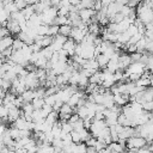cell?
Here are the masks:
<instances>
[{
    "instance_id": "1",
    "label": "cell",
    "mask_w": 153,
    "mask_h": 153,
    "mask_svg": "<svg viewBox=\"0 0 153 153\" xmlns=\"http://www.w3.org/2000/svg\"><path fill=\"white\" fill-rule=\"evenodd\" d=\"M145 145H147L146 139L142 137V136H137V135L130 136V137L127 140V142H126V146H127V148H128L130 152L137 151L139 148H141V147L145 146Z\"/></svg>"
},
{
    "instance_id": "2",
    "label": "cell",
    "mask_w": 153,
    "mask_h": 153,
    "mask_svg": "<svg viewBox=\"0 0 153 153\" xmlns=\"http://www.w3.org/2000/svg\"><path fill=\"white\" fill-rule=\"evenodd\" d=\"M42 18V22L47 25H50L54 23V19L57 16V7L55 6H50L49 8H47L45 11H43L42 13H38Z\"/></svg>"
},
{
    "instance_id": "3",
    "label": "cell",
    "mask_w": 153,
    "mask_h": 153,
    "mask_svg": "<svg viewBox=\"0 0 153 153\" xmlns=\"http://www.w3.org/2000/svg\"><path fill=\"white\" fill-rule=\"evenodd\" d=\"M145 69H147V67H146V65L143 62H141V61H134V62H131L126 68L124 72L128 73V75H130V74H140L141 75Z\"/></svg>"
},
{
    "instance_id": "4",
    "label": "cell",
    "mask_w": 153,
    "mask_h": 153,
    "mask_svg": "<svg viewBox=\"0 0 153 153\" xmlns=\"http://www.w3.org/2000/svg\"><path fill=\"white\" fill-rule=\"evenodd\" d=\"M78 13H79V17L81 18V20H84L88 25L91 23V18L93 16H96L97 11L94 8H81V10H79Z\"/></svg>"
},
{
    "instance_id": "5",
    "label": "cell",
    "mask_w": 153,
    "mask_h": 153,
    "mask_svg": "<svg viewBox=\"0 0 153 153\" xmlns=\"http://www.w3.org/2000/svg\"><path fill=\"white\" fill-rule=\"evenodd\" d=\"M131 63V57L128 54H121L118 57V69L126 71V68Z\"/></svg>"
},
{
    "instance_id": "6",
    "label": "cell",
    "mask_w": 153,
    "mask_h": 153,
    "mask_svg": "<svg viewBox=\"0 0 153 153\" xmlns=\"http://www.w3.org/2000/svg\"><path fill=\"white\" fill-rule=\"evenodd\" d=\"M6 27L10 30V32L11 33H13V35H18L22 30H20V26H19V23L17 22V20H14V19H12L11 17L8 18V20H7V24H6Z\"/></svg>"
},
{
    "instance_id": "7",
    "label": "cell",
    "mask_w": 153,
    "mask_h": 153,
    "mask_svg": "<svg viewBox=\"0 0 153 153\" xmlns=\"http://www.w3.org/2000/svg\"><path fill=\"white\" fill-rule=\"evenodd\" d=\"M75 45H76V42L72 38V37H69V38H67V41L63 43V48L68 51V54H69V56H73V55H75Z\"/></svg>"
},
{
    "instance_id": "8",
    "label": "cell",
    "mask_w": 153,
    "mask_h": 153,
    "mask_svg": "<svg viewBox=\"0 0 153 153\" xmlns=\"http://www.w3.org/2000/svg\"><path fill=\"white\" fill-rule=\"evenodd\" d=\"M13 41H14V38H13L11 35H7V36L0 38V53H1L4 49H6V48L12 47Z\"/></svg>"
},
{
    "instance_id": "9",
    "label": "cell",
    "mask_w": 153,
    "mask_h": 153,
    "mask_svg": "<svg viewBox=\"0 0 153 153\" xmlns=\"http://www.w3.org/2000/svg\"><path fill=\"white\" fill-rule=\"evenodd\" d=\"M141 99H142L141 103L147 102V100H153V86H148V87L143 88Z\"/></svg>"
},
{
    "instance_id": "10",
    "label": "cell",
    "mask_w": 153,
    "mask_h": 153,
    "mask_svg": "<svg viewBox=\"0 0 153 153\" xmlns=\"http://www.w3.org/2000/svg\"><path fill=\"white\" fill-rule=\"evenodd\" d=\"M96 59H97V61H98V63H99V67H102L103 69L106 67L108 62L110 61V56H108V55H106V54H104V53L99 54Z\"/></svg>"
},
{
    "instance_id": "11",
    "label": "cell",
    "mask_w": 153,
    "mask_h": 153,
    "mask_svg": "<svg viewBox=\"0 0 153 153\" xmlns=\"http://www.w3.org/2000/svg\"><path fill=\"white\" fill-rule=\"evenodd\" d=\"M12 124H13V127H17L18 129H27V128H26V126H27V121H26L23 116L18 117Z\"/></svg>"
},
{
    "instance_id": "12",
    "label": "cell",
    "mask_w": 153,
    "mask_h": 153,
    "mask_svg": "<svg viewBox=\"0 0 153 153\" xmlns=\"http://www.w3.org/2000/svg\"><path fill=\"white\" fill-rule=\"evenodd\" d=\"M146 44H147V38L143 36V37H141V38L135 43V45H136V48H137V51L143 53V51L146 50Z\"/></svg>"
},
{
    "instance_id": "13",
    "label": "cell",
    "mask_w": 153,
    "mask_h": 153,
    "mask_svg": "<svg viewBox=\"0 0 153 153\" xmlns=\"http://www.w3.org/2000/svg\"><path fill=\"white\" fill-rule=\"evenodd\" d=\"M22 97L25 102H32V99L35 98V94H33V90L31 88H26L23 93H22Z\"/></svg>"
},
{
    "instance_id": "14",
    "label": "cell",
    "mask_w": 153,
    "mask_h": 153,
    "mask_svg": "<svg viewBox=\"0 0 153 153\" xmlns=\"http://www.w3.org/2000/svg\"><path fill=\"white\" fill-rule=\"evenodd\" d=\"M48 123H50V124H54L56 121H59V112L57 111H55V110H53L45 118H44Z\"/></svg>"
},
{
    "instance_id": "15",
    "label": "cell",
    "mask_w": 153,
    "mask_h": 153,
    "mask_svg": "<svg viewBox=\"0 0 153 153\" xmlns=\"http://www.w3.org/2000/svg\"><path fill=\"white\" fill-rule=\"evenodd\" d=\"M71 31H72V25H68V24H65V25H60V29H59V33L63 35V36H67L69 37L71 35Z\"/></svg>"
},
{
    "instance_id": "16",
    "label": "cell",
    "mask_w": 153,
    "mask_h": 153,
    "mask_svg": "<svg viewBox=\"0 0 153 153\" xmlns=\"http://www.w3.org/2000/svg\"><path fill=\"white\" fill-rule=\"evenodd\" d=\"M22 12H23V14L25 16V18L29 19V18L35 13V7H33V5H27L25 8L22 10Z\"/></svg>"
},
{
    "instance_id": "17",
    "label": "cell",
    "mask_w": 153,
    "mask_h": 153,
    "mask_svg": "<svg viewBox=\"0 0 153 153\" xmlns=\"http://www.w3.org/2000/svg\"><path fill=\"white\" fill-rule=\"evenodd\" d=\"M87 27H88V32H91V33H93V35H98V33L100 32V27H99V24H98L97 22L90 23Z\"/></svg>"
},
{
    "instance_id": "18",
    "label": "cell",
    "mask_w": 153,
    "mask_h": 153,
    "mask_svg": "<svg viewBox=\"0 0 153 153\" xmlns=\"http://www.w3.org/2000/svg\"><path fill=\"white\" fill-rule=\"evenodd\" d=\"M105 68L109 69L110 72L115 73V72L118 69V61H117V60H111V59H110V61L108 62V65H106Z\"/></svg>"
},
{
    "instance_id": "19",
    "label": "cell",
    "mask_w": 153,
    "mask_h": 153,
    "mask_svg": "<svg viewBox=\"0 0 153 153\" xmlns=\"http://www.w3.org/2000/svg\"><path fill=\"white\" fill-rule=\"evenodd\" d=\"M135 84L137 85V86H141V87H148L149 86V78H146V76H140L136 81H135Z\"/></svg>"
},
{
    "instance_id": "20",
    "label": "cell",
    "mask_w": 153,
    "mask_h": 153,
    "mask_svg": "<svg viewBox=\"0 0 153 153\" xmlns=\"http://www.w3.org/2000/svg\"><path fill=\"white\" fill-rule=\"evenodd\" d=\"M59 29H60V25H56V24H50L49 27H48V36H56L59 33Z\"/></svg>"
},
{
    "instance_id": "21",
    "label": "cell",
    "mask_w": 153,
    "mask_h": 153,
    "mask_svg": "<svg viewBox=\"0 0 153 153\" xmlns=\"http://www.w3.org/2000/svg\"><path fill=\"white\" fill-rule=\"evenodd\" d=\"M24 45H25V42L22 41L19 37H17V38H14V41H13L12 48H13V50H19V49H22Z\"/></svg>"
},
{
    "instance_id": "22",
    "label": "cell",
    "mask_w": 153,
    "mask_h": 153,
    "mask_svg": "<svg viewBox=\"0 0 153 153\" xmlns=\"http://www.w3.org/2000/svg\"><path fill=\"white\" fill-rule=\"evenodd\" d=\"M31 103H32V105H33L35 109H42V106L45 104L44 98H33Z\"/></svg>"
},
{
    "instance_id": "23",
    "label": "cell",
    "mask_w": 153,
    "mask_h": 153,
    "mask_svg": "<svg viewBox=\"0 0 153 153\" xmlns=\"http://www.w3.org/2000/svg\"><path fill=\"white\" fill-rule=\"evenodd\" d=\"M60 112H63V114H73L74 112V108H72L68 103H63L60 108Z\"/></svg>"
},
{
    "instance_id": "24",
    "label": "cell",
    "mask_w": 153,
    "mask_h": 153,
    "mask_svg": "<svg viewBox=\"0 0 153 153\" xmlns=\"http://www.w3.org/2000/svg\"><path fill=\"white\" fill-rule=\"evenodd\" d=\"M4 8L11 14L12 12H16V11H18V7H17V5H16V2L14 1H12V2H10V4H6L5 6H4Z\"/></svg>"
},
{
    "instance_id": "25",
    "label": "cell",
    "mask_w": 153,
    "mask_h": 153,
    "mask_svg": "<svg viewBox=\"0 0 153 153\" xmlns=\"http://www.w3.org/2000/svg\"><path fill=\"white\" fill-rule=\"evenodd\" d=\"M10 134H11L12 139H14V140L20 139V129H18L17 127H12V128H10Z\"/></svg>"
},
{
    "instance_id": "26",
    "label": "cell",
    "mask_w": 153,
    "mask_h": 153,
    "mask_svg": "<svg viewBox=\"0 0 153 153\" xmlns=\"http://www.w3.org/2000/svg\"><path fill=\"white\" fill-rule=\"evenodd\" d=\"M22 110L24 111V112H27V114H31L33 110H35V108H33V105H32V103L31 102H26L23 106H22Z\"/></svg>"
},
{
    "instance_id": "27",
    "label": "cell",
    "mask_w": 153,
    "mask_h": 153,
    "mask_svg": "<svg viewBox=\"0 0 153 153\" xmlns=\"http://www.w3.org/2000/svg\"><path fill=\"white\" fill-rule=\"evenodd\" d=\"M142 108L145 111H148V112H152L153 111V100H147V102H143L141 103Z\"/></svg>"
},
{
    "instance_id": "28",
    "label": "cell",
    "mask_w": 153,
    "mask_h": 153,
    "mask_svg": "<svg viewBox=\"0 0 153 153\" xmlns=\"http://www.w3.org/2000/svg\"><path fill=\"white\" fill-rule=\"evenodd\" d=\"M126 31H127V32H128V35L131 37V36H134L135 33H137V32H139V29H137V26L133 23V24H130V25H129V27H128Z\"/></svg>"
},
{
    "instance_id": "29",
    "label": "cell",
    "mask_w": 153,
    "mask_h": 153,
    "mask_svg": "<svg viewBox=\"0 0 153 153\" xmlns=\"http://www.w3.org/2000/svg\"><path fill=\"white\" fill-rule=\"evenodd\" d=\"M56 100H57V99H56V96H55V94H49V96H45V97H44L45 104H49V105H51V106L55 104Z\"/></svg>"
},
{
    "instance_id": "30",
    "label": "cell",
    "mask_w": 153,
    "mask_h": 153,
    "mask_svg": "<svg viewBox=\"0 0 153 153\" xmlns=\"http://www.w3.org/2000/svg\"><path fill=\"white\" fill-rule=\"evenodd\" d=\"M71 135H72V140H73V142H75V143H79V142H82L81 141V136H80V134H79V131H76V130H72L71 131Z\"/></svg>"
},
{
    "instance_id": "31",
    "label": "cell",
    "mask_w": 153,
    "mask_h": 153,
    "mask_svg": "<svg viewBox=\"0 0 153 153\" xmlns=\"http://www.w3.org/2000/svg\"><path fill=\"white\" fill-rule=\"evenodd\" d=\"M72 126H73V129L76 130V131H79L80 129L85 128V127H84V120H82V118H79V120H78L76 122H74Z\"/></svg>"
},
{
    "instance_id": "32",
    "label": "cell",
    "mask_w": 153,
    "mask_h": 153,
    "mask_svg": "<svg viewBox=\"0 0 153 153\" xmlns=\"http://www.w3.org/2000/svg\"><path fill=\"white\" fill-rule=\"evenodd\" d=\"M61 128H62V131H63V133H71V131L73 130V126H72V123H69L68 121H67V122H62Z\"/></svg>"
},
{
    "instance_id": "33",
    "label": "cell",
    "mask_w": 153,
    "mask_h": 153,
    "mask_svg": "<svg viewBox=\"0 0 153 153\" xmlns=\"http://www.w3.org/2000/svg\"><path fill=\"white\" fill-rule=\"evenodd\" d=\"M12 54H13V48H12V47H8V48H6V49H4V50L1 51V55H2V57H5V59H10Z\"/></svg>"
},
{
    "instance_id": "34",
    "label": "cell",
    "mask_w": 153,
    "mask_h": 153,
    "mask_svg": "<svg viewBox=\"0 0 153 153\" xmlns=\"http://www.w3.org/2000/svg\"><path fill=\"white\" fill-rule=\"evenodd\" d=\"M141 56H142V53H140V51H135V53H131V54H130V57H131V62H134V61H140V60H141Z\"/></svg>"
},
{
    "instance_id": "35",
    "label": "cell",
    "mask_w": 153,
    "mask_h": 153,
    "mask_svg": "<svg viewBox=\"0 0 153 153\" xmlns=\"http://www.w3.org/2000/svg\"><path fill=\"white\" fill-rule=\"evenodd\" d=\"M14 2H16V5H17L18 10H23V8H25V7L27 6V2H26L25 0H17V1H14Z\"/></svg>"
},
{
    "instance_id": "36",
    "label": "cell",
    "mask_w": 153,
    "mask_h": 153,
    "mask_svg": "<svg viewBox=\"0 0 153 153\" xmlns=\"http://www.w3.org/2000/svg\"><path fill=\"white\" fill-rule=\"evenodd\" d=\"M7 35H11L10 30H8L6 26H0V38L5 37V36H7Z\"/></svg>"
},
{
    "instance_id": "37",
    "label": "cell",
    "mask_w": 153,
    "mask_h": 153,
    "mask_svg": "<svg viewBox=\"0 0 153 153\" xmlns=\"http://www.w3.org/2000/svg\"><path fill=\"white\" fill-rule=\"evenodd\" d=\"M79 118H80V117H79V115H78V114L75 112V114H72V115H71V117H69V120H68V122L73 124V123H74V122H76V121H78Z\"/></svg>"
},
{
    "instance_id": "38",
    "label": "cell",
    "mask_w": 153,
    "mask_h": 153,
    "mask_svg": "<svg viewBox=\"0 0 153 153\" xmlns=\"http://www.w3.org/2000/svg\"><path fill=\"white\" fill-rule=\"evenodd\" d=\"M139 2H140V0H128V6L129 7H133V8H135L137 5H139Z\"/></svg>"
},
{
    "instance_id": "39",
    "label": "cell",
    "mask_w": 153,
    "mask_h": 153,
    "mask_svg": "<svg viewBox=\"0 0 153 153\" xmlns=\"http://www.w3.org/2000/svg\"><path fill=\"white\" fill-rule=\"evenodd\" d=\"M149 86H153V73L149 76Z\"/></svg>"
},
{
    "instance_id": "40",
    "label": "cell",
    "mask_w": 153,
    "mask_h": 153,
    "mask_svg": "<svg viewBox=\"0 0 153 153\" xmlns=\"http://www.w3.org/2000/svg\"><path fill=\"white\" fill-rule=\"evenodd\" d=\"M4 1V5H6V4H10V2H12L13 0H2Z\"/></svg>"
},
{
    "instance_id": "41",
    "label": "cell",
    "mask_w": 153,
    "mask_h": 153,
    "mask_svg": "<svg viewBox=\"0 0 153 153\" xmlns=\"http://www.w3.org/2000/svg\"><path fill=\"white\" fill-rule=\"evenodd\" d=\"M2 63H4V57H2V56H0V67L2 66Z\"/></svg>"
},
{
    "instance_id": "42",
    "label": "cell",
    "mask_w": 153,
    "mask_h": 153,
    "mask_svg": "<svg viewBox=\"0 0 153 153\" xmlns=\"http://www.w3.org/2000/svg\"><path fill=\"white\" fill-rule=\"evenodd\" d=\"M149 148H151V151H153V143H152V145L149 146Z\"/></svg>"
},
{
    "instance_id": "43",
    "label": "cell",
    "mask_w": 153,
    "mask_h": 153,
    "mask_svg": "<svg viewBox=\"0 0 153 153\" xmlns=\"http://www.w3.org/2000/svg\"><path fill=\"white\" fill-rule=\"evenodd\" d=\"M2 104V98H0V105Z\"/></svg>"
},
{
    "instance_id": "44",
    "label": "cell",
    "mask_w": 153,
    "mask_h": 153,
    "mask_svg": "<svg viewBox=\"0 0 153 153\" xmlns=\"http://www.w3.org/2000/svg\"><path fill=\"white\" fill-rule=\"evenodd\" d=\"M13 1H17V0H13Z\"/></svg>"
},
{
    "instance_id": "45",
    "label": "cell",
    "mask_w": 153,
    "mask_h": 153,
    "mask_svg": "<svg viewBox=\"0 0 153 153\" xmlns=\"http://www.w3.org/2000/svg\"><path fill=\"white\" fill-rule=\"evenodd\" d=\"M59 1H61V0H59Z\"/></svg>"
}]
</instances>
